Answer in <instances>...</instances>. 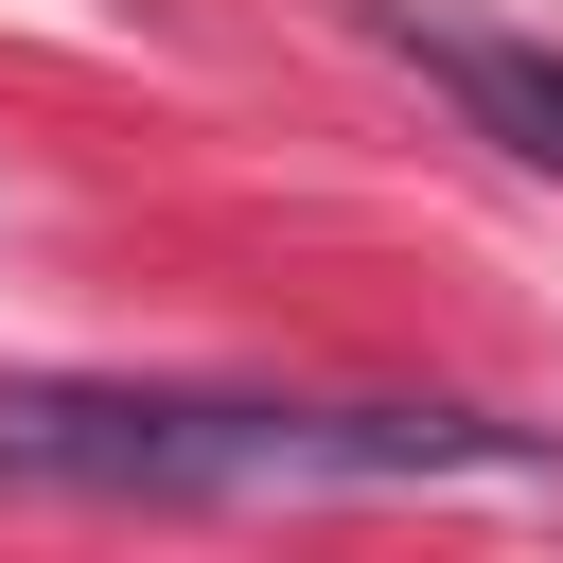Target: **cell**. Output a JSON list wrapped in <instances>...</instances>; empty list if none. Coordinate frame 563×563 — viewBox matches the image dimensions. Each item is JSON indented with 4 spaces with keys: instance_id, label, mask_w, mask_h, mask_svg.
<instances>
[{
    "instance_id": "obj_1",
    "label": "cell",
    "mask_w": 563,
    "mask_h": 563,
    "mask_svg": "<svg viewBox=\"0 0 563 563\" xmlns=\"http://www.w3.org/2000/svg\"><path fill=\"white\" fill-rule=\"evenodd\" d=\"M545 440L493 405H264V387H0V475L35 493H422V475H528Z\"/></svg>"
},
{
    "instance_id": "obj_2",
    "label": "cell",
    "mask_w": 563,
    "mask_h": 563,
    "mask_svg": "<svg viewBox=\"0 0 563 563\" xmlns=\"http://www.w3.org/2000/svg\"><path fill=\"white\" fill-rule=\"evenodd\" d=\"M369 35L528 176H563V35H510V18H457V0H369Z\"/></svg>"
}]
</instances>
